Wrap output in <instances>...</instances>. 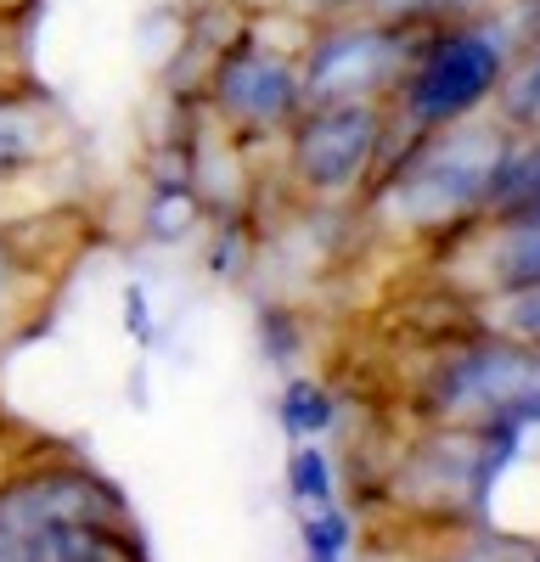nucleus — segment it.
I'll return each instance as SVG.
<instances>
[{
	"label": "nucleus",
	"mask_w": 540,
	"mask_h": 562,
	"mask_svg": "<svg viewBox=\"0 0 540 562\" xmlns=\"http://www.w3.org/2000/svg\"><path fill=\"white\" fill-rule=\"evenodd\" d=\"M63 147L57 108L29 85H0V186H18L45 169Z\"/></svg>",
	"instance_id": "6e6552de"
},
{
	"label": "nucleus",
	"mask_w": 540,
	"mask_h": 562,
	"mask_svg": "<svg viewBox=\"0 0 540 562\" xmlns=\"http://www.w3.org/2000/svg\"><path fill=\"white\" fill-rule=\"evenodd\" d=\"M34 281H40V265L29 259V248H18L0 231V338L23 333V315L34 304Z\"/></svg>",
	"instance_id": "4468645a"
},
{
	"label": "nucleus",
	"mask_w": 540,
	"mask_h": 562,
	"mask_svg": "<svg viewBox=\"0 0 540 562\" xmlns=\"http://www.w3.org/2000/svg\"><path fill=\"white\" fill-rule=\"evenodd\" d=\"M389 153V113L383 102H333L304 108L288 124V175L310 198H349L360 192Z\"/></svg>",
	"instance_id": "39448f33"
},
{
	"label": "nucleus",
	"mask_w": 540,
	"mask_h": 562,
	"mask_svg": "<svg viewBox=\"0 0 540 562\" xmlns=\"http://www.w3.org/2000/svg\"><path fill=\"white\" fill-rule=\"evenodd\" d=\"M124 326H130V338L135 344H153L158 333H153V321H147V293L142 288H130L124 293Z\"/></svg>",
	"instance_id": "a211bd4d"
},
{
	"label": "nucleus",
	"mask_w": 540,
	"mask_h": 562,
	"mask_svg": "<svg viewBox=\"0 0 540 562\" xmlns=\"http://www.w3.org/2000/svg\"><path fill=\"white\" fill-rule=\"evenodd\" d=\"M490 333L540 349V281H535V288H513V293L490 299Z\"/></svg>",
	"instance_id": "f3484780"
},
{
	"label": "nucleus",
	"mask_w": 540,
	"mask_h": 562,
	"mask_svg": "<svg viewBox=\"0 0 540 562\" xmlns=\"http://www.w3.org/2000/svg\"><path fill=\"white\" fill-rule=\"evenodd\" d=\"M52 524H124V495L79 461H45L0 484V540Z\"/></svg>",
	"instance_id": "0eeeda50"
},
{
	"label": "nucleus",
	"mask_w": 540,
	"mask_h": 562,
	"mask_svg": "<svg viewBox=\"0 0 540 562\" xmlns=\"http://www.w3.org/2000/svg\"><path fill=\"white\" fill-rule=\"evenodd\" d=\"M130 551L124 524H52L0 540V562H124Z\"/></svg>",
	"instance_id": "9d476101"
},
{
	"label": "nucleus",
	"mask_w": 540,
	"mask_h": 562,
	"mask_svg": "<svg viewBox=\"0 0 540 562\" xmlns=\"http://www.w3.org/2000/svg\"><path fill=\"white\" fill-rule=\"evenodd\" d=\"M277 422H282V434L299 445V439H322L333 422H338V400L315 383V378H293L282 389V405H277Z\"/></svg>",
	"instance_id": "f8f14e48"
},
{
	"label": "nucleus",
	"mask_w": 540,
	"mask_h": 562,
	"mask_svg": "<svg viewBox=\"0 0 540 562\" xmlns=\"http://www.w3.org/2000/svg\"><path fill=\"white\" fill-rule=\"evenodd\" d=\"M518 214H540V135L513 140V153L502 158L484 198V220H518Z\"/></svg>",
	"instance_id": "9b49d317"
},
{
	"label": "nucleus",
	"mask_w": 540,
	"mask_h": 562,
	"mask_svg": "<svg viewBox=\"0 0 540 562\" xmlns=\"http://www.w3.org/2000/svg\"><path fill=\"white\" fill-rule=\"evenodd\" d=\"M423 411L439 428L524 434L540 422V349L502 333L450 349L423 383Z\"/></svg>",
	"instance_id": "f03ea898"
},
{
	"label": "nucleus",
	"mask_w": 540,
	"mask_h": 562,
	"mask_svg": "<svg viewBox=\"0 0 540 562\" xmlns=\"http://www.w3.org/2000/svg\"><path fill=\"white\" fill-rule=\"evenodd\" d=\"M259 326H265V355H270V360H293V344H299V338L288 333L282 310H270V315H265Z\"/></svg>",
	"instance_id": "6ab92c4d"
},
{
	"label": "nucleus",
	"mask_w": 540,
	"mask_h": 562,
	"mask_svg": "<svg viewBox=\"0 0 540 562\" xmlns=\"http://www.w3.org/2000/svg\"><path fill=\"white\" fill-rule=\"evenodd\" d=\"M417 45L405 40V23H338L322 29L299 52V90L304 108L333 102H383V90L400 85Z\"/></svg>",
	"instance_id": "423d86ee"
},
{
	"label": "nucleus",
	"mask_w": 540,
	"mask_h": 562,
	"mask_svg": "<svg viewBox=\"0 0 540 562\" xmlns=\"http://www.w3.org/2000/svg\"><path fill=\"white\" fill-rule=\"evenodd\" d=\"M299 540H304V557L310 562H344L349 546H355V518L327 501V506H310V518L299 524Z\"/></svg>",
	"instance_id": "2eb2a0df"
},
{
	"label": "nucleus",
	"mask_w": 540,
	"mask_h": 562,
	"mask_svg": "<svg viewBox=\"0 0 540 562\" xmlns=\"http://www.w3.org/2000/svg\"><path fill=\"white\" fill-rule=\"evenodd\" d=\"M473 288L484 299L513 293V288H535L540 281V214H518V220H479L473 225Z\"/></svg>",
	"instance_id": "1a4fd4ad"
},
{
	"label": "nucleus",
	"mask_w": 540,
	"mask_h": 562,
	"mask_svg": "<svg viewBox=\"0 0 540 562\" xmlns=\"http://www.w3.org/2000/svg\"><path fill=\"white\" fill-rule=\"evenodd\" d=\"M490 102L502 108V124H507L513 135H540V45H535L518 68L502 74V85H495Z\"/></svg>",
	"instance_id": "ddd939ff"
},
{
	"label": "nucleus",
	"mask_w": 540,
	"mask_h": 562,
	"mask_svg": "<svg viewBox=\"0 0 540 562\" xmlns=\"http://www.w3.org/2000/svg\"><path fill=\"white\" fill-rule=\"evenodd\" d=\"M513 130L507 124H445L412 135L389 180H383V209L412 225V231H473L484 220V198L495 186V169L513 153Z\"/></svg>",
	"instance_id": "f257e3e1"
},
{
	"label": "nucleus",
	"mask_w": 540,
	"mask_h": 562,
	"mask_svg": "<svg viewBox=\"0 0 540 562\" xmlns=\"http://www.w3.org/2000/svg\"><path fill=\"white\" fill-rule=\"evenodd\" d=\"M428 562H502V551H439Z\"/></svg>",
	"instance_id": "aec40b11"
},
{
	"label": "nucleus",
	"mask_w": 540,
	"mask_h": 562,
	"mask_svg": "<svg viewBox=\"0 0 540 562\" xmlns=\"http://www.w3.org/2000/svg\"><path fill=\"white\" fill-rule=\"evenodd\" d=\"M288 490H293V501H304V506H327V501H338L333 461H327V450L315 445V439H299V445L288 450Z\"/></svg>",
	"instance_id": "dca6fc26"
},
{
	"label": "nucleus",
	"mask_w": 540,
	"mask_h": 562,
	"mask_svg": "<svg viewBox=\"0 0 540 562\" xmlns=\"http://www.w3.org/2000/svg\"><path fill=\"white\" fill-rule=\"evenodd\" d=\"M513 68V45L495 23H462L445 29L428 45L412 52V68L400 74L394 97H400V119L423 130H445L457 119H473L490 97L502 74Z\"/></svg>",
	"instance_id": "7ed1b4c3"
},
{
	"label": "nucleus",
	"mask_w": 540,
	"mask_h": 562,
	"mask_svg": "<svg viewBox=\"0 0 540 562\" xmlns=\"http://www.w3.org/2000/svg\"><path fill=\"white\" fill-rule=\"evenodd\" d=\"M18 7H23V0H0V18H12Z\"/></svg>",
	"instance_id": "412c9836"
},
{
	"label": "nucleus",
	"mask_w": 540,
	"mask_h": 562,
	"mask_svg": "<svg viewBox=\"0 0 540 562\" xmlns=\"http://www.w3.org/2000/svg\"><path fill=\"white\" fill-rule=\"evenodd\" d=\"M304 113L299 90V57L270 45L259 34H232L209 63V119L232 140H265L288 135V124Z\"/></svg>",
	"instance_id": "20e7f679"
}]
</instances>
